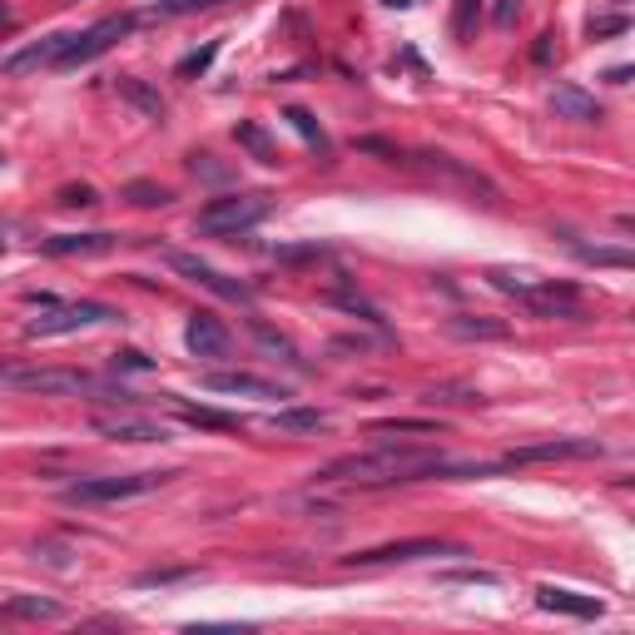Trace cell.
Wrapping results in <instances>:
<instances>
[{"instance_id": "1", "label": "cell", "mask_w": 635, "mask_h": 635, "mask_svg": "<svg viewBox=\"0 0 635 635\" xmlns=\"http://www.w3.org/2000/svg\"><path fill=\"white\" fill-rule=\"evenodd\" d=\"M487 477L492 467H452L442 462L437 447H397V442H382L373 452H353V457H338L328 462L318 477L323 482H348V487H392V482H422V477Z\"/></svg>"}, {"instance_id": "2", "label": "cell", "mask_w": 635, "mask_h": 635, "mask_svg": "<svg viewBox=\"0 0 635 635\" xmlns=\"http://www.w3.org/2000/svg\"><path fill=\"white\" fill-rule=\"evenodd\" d=\"M25 303H35L40 313L25 323L30 338H60V333H80L90 323H115L120 313L105 303H60L55 293H25Z\"/></svg>"}, {"instance_id": "3", "label": "cell", "mask_w": 635, "mask_h": 635, "mask_svg": "<svg viewBox=\"0 0 635 635\" xmlns=\"http://www.w3.org/2000/svg\"><path fill=\"white\" fill-rule=\"evenodd\" d=\"M273 199L268 194H224L214 204L199 209V234H214V239H234V234H249L254 224L268 219Z\"/></svg>"}, {"instance_id": "4", "label": "cell", "mask_w": 635, "mask_h": 635, "mask_svg": "<svg viewBox=\"0 0 635 635\" xmlns=\"http://www.w3.org/2000/svg\"><path fill=\"white\" fill-rule=\"evenodd\" d=\"M174 472H125V477H85V482H70L65 487V502L75 507H100V502H129V497H144V492H159Z\"/></svg>"}, {"instance_id": "5", "label": "cell", "mask_w": 635, "mask_h": 635, "mask_svg": "<svg viewBox=\"0 0 635 635\" xmlns=\"http://www.w3.org/2000/svg\"><path fill=\"white\" fill-rule=\"evenodd\" d=\"M129 30H134V15H110V20L90 25L85 35H65V40H60V55H55V65H50V70H75V65L100 60L115 40H125Z\"/></svg>"}, {"instance_id": "6", "label": "cell", "mask_w": 635, "mask_h": 635, "mask_svg": "<svg viewBox=\"0 0 635 635\" xmlns=\"http://www.w3.org/2000/svg\"><path fill=\"white\" fill-rule=\"evenodd\" d=\"M169 268L174 273H184L189 283H199V288H209L214 298H224V303H254V288L249 283H239V278H229V273H219L214 263H204V258H194V254H179V249H169Z\"/></svg>"}, {"instance_id": "7", "label": "cell", "mask_w": 635, "mask_h": 635, "mask_svg": "<svg viewBox=\"0 0 635 635\" xmlns=\"http://www.w3.org/2000/svg\"><path fill=\"white\" fill-rule=\"evenodd\" d=\"M422 556H462V546L417 536V541H392V546H373V551H353V556H343V566H392V561H422Z\"/></svg>"}, {"instance_id": "8", "label": "cell", "mask_w": 635, "mask_h": 635, "mask_svg": "<svg viewBox=\"0 0 635 635\" xmlns=\"http://www.w3.org/2000/svg\"><path fill=\"white\" fill-rule=\"evenodd\" d=\"M5 378L15 382V387H25V392H45V397H60V392H100V382L90 378V373H80V368H35V373H5Z\"/></svg>"}, {"instance_id": "9", "label": "cell", "mask_w": 635, "mask_h": 635, "mask_svg": "<svg viewBox=\"0 0 635 635\" xmlns=\"http://www.w3.org/2000/svg\"><path fill=\"white\" fill-rule=\"evenodd\" d=\"M95 432L100 437H110V442H169V432H164V422H154V417H139V412H100L95 417Z\"/></svg>"}, {"instance_id": "10", "label": "cell", "mask_w": 635, "mask_h": 635, "mask_svg": "<svg viewBox=\"0 0 635 635\" xmlns=\"http://www.w3.org/2000/svg\"><path fill=\"white\" fill-rule=\"evenodd\" d=\"M566 457H601V442H596V437H556V442L516 447V452H507V467H526V462H566Z\"/></svg>"}, {"instance_id": "11", "label": "cell", "mask_w": 635, "mask_h": 635, "mask_svg": "<svg viewBox=\"0 0 635 635\" xmlns=\"http://www.w3.org/2000/svg\"><path fill=\"white\" fill-rule=\"evenodd\" d=\"M412 164H422L427 174H437V179H447V184H462V189H472V194H482L487 204H497V184L487 179V174H477V169H467L462 159H452V154H417Z\"/></svg>"}, {"instance_id": "12", "label": "cell", "mask_w": 635, "mask_h": 635, "mask_svg": "<svg viewBox=\"0 0 635 635\" xmlns=\"http://www.w3.org/2000/svg\"><path fill=\"white\" fill-rule=\"evenodd\" d=\"M184 343H189L194 358H229V348H234L229 328H224L214 313H194L189 328H184Z\"/></svg>"}, {"instance_id": "13", "label": "cell", "mask_w": 635, "mask_h": 635, "mask_svg": "<svg viewBox=\"0 0 635 635\" xmlns=\"http://www.w3.org/2000/svg\"><path fill=\"white\" fill-rule=\"evenodd\" d=\"M536 606L541 611H556V616H576V621H596L606 611L596 596H581V591H566V586H541L536 591Z\"/></svg>"}, {"instance_id": "14", "label": "cell", "mask_w": 635, "mask_h": 635, "mask_svg": "<svg viewBox=\"0 0 635 635\" xmlns=\"http://www.w3.org/2000/svg\"><path fill=\"white\" fill-rule=\"evenodd\" d=\"M204 387L209 392H244V397H288V387H278V382L258 378V373H204Z\"/></svg>"}, {"instance_id": "15", "label": "cell", "mask_w": 635, "mask_h": 635, "mask_svg": "<svg viewBox=\"0 0 635 635\" xmlns=\"http://www.w3.org/2000/svg\"><path fill=\"white\" fill-rule=\"evenodd\" d=\"M551 105H556V115H561V120H576V125H601V105H596V95H586L581 85H556V90H551Z\"/></svg>"}, {"instance_id": "16", "label": "cell", "mask_w": 635, "mask_h": 635, "mask_svg": "<svg viewBox=\"0 0 635 635\" xmlns=\"http://www.w3.org/2000/svg\"><path fill=\"white\" fill-rule=\"evenodd\" d=\"M50 258H75V254H110L115 249V234H55L40 244Z\"/></svg>"}, {"instance_id": "17", "label": "cell", "mask_w": 635, "mask_h": 635, "mask_svg": "<svg viewBox=\"0 0 635 635\" xmlns=\"http://www.w3.org/2000/svg\"><path fill=\"white\" fill-rule=\"evenodd\" d=\"M115 85H120V100H129L144 120H164V110H169V105H164V95H159L154 85H144V80H134V75H120Z\"/></svg>"}, {"instance_id": "18", "label": "cell", "mask_w": 635, "mask_h": 635, "mask_svg": "<svg viewBox=\"0 0 635 635\" xmlns=\"http://www.w3.org/2000/svg\"><path fill=\"white\" fill-rule=\"evenodd\" d=\"M273 427L278 432H323L328 427V412H318V407H283L273 417Z\"/></svg>"}, {"instance_id": "19", "label": "cell", "mask_w": 635, "mask_h": 635, "mask_svg": "<svg viewBox=\"0 0 635 635\" xmlns=\"http://www.w3.org/2000/svg\"><path fill=\"white\" fill-rule=\"evenodd\" d=\"M447 333L452 338H487V343H497V338H507V323L502 318H452Z\"/></svg>"}, {"instance_id": "20", "label": "cell", "mask_w": 635, "mask_h": 635, "mask_svg": "<svg viewBox=\"0 0 635 635\" xmlns=\"http://www.w3.org/2000/svg\"><path fill=\"white\" fill-rule=\"evenodd\" d=\"M179 417L189 427H204V432H239V417L234 412H219V407H184Z\"/></svg>"}, {"instance_id": "21", "label": "cell", "mask_w": 635, "mask_h": 635, "mask_svg": "<svg viewBox=\"0 0 635 635\" xmlns=\"http://www.w3.org/2000/svg\"><path fill=\"white\" fill-rule=\"evenodd\" d=\"M323 298H328V303H338V308H348L353 318H363V323H378V328H382V313L373 308V303H368V298H363V293H353V288H328Z\"/></svg>"}, {"instance_id": "22", "label": "cell", "mask_w": 635, "mask_h": 635, "mask_svg": "<svg viewBox=\"0 0 635 635\" xmlns=\"http://www.w3.org/2000/svg\"><path fill=\"white\" fill-rule=\"evenodd\" d=\"M125 199L134 209H164V204H174V194H169L164 184H144V179L125 184Z\"/></svg>"}, {"instance_id": "23", "label": "cell", "mask_w": 635, "mask_h": 635, "mask_svg": "<svg viewBox=\"0 0 635 635\" xmlns=\"http://www.w3.org/2000/svg\"><path fill=\"white\" fill-rule=\"evenodd\" d=\"M397 432H407V437H437V422H427V417H392V422L373 427V437H397Z\"/></svg>"}, {"instance_id": "24", "label": "cell", "mask_w": 635, "mask_h": 635, "mask_svg": "<svg viewBox=\"0 0 635 635\" xmlns=\"http://www.w3.org/2000/svg\"><path fill=\"white\" fill-rule=\"evenodd\" d=\"M234 139H239V144L254 154L258 164H278V149L268 144V134H263L258 125H239V129H234Z\"/></svg>"}, {"instance_id": "25", "label": "cell", "mask_w": 635, "mask_h": 635, "mask_svg": "<svg viewBox=\"0 0 635 635\" xmlns=\"http://www.w3.org/2000/svg\"><path fill=\"white\" fill-rule=\"evenodd\" d=\"M5 616H25V621H55V616H60V606H55V601H40V596H20V601H10V606H5Z\"/></svg>"}, {"instance_id": "26", "label": "cell", "mask_w": 635, "mask_h": 635, "mask_svg": "<svg viewBox=\"0 0 635 635\" xmlns=\"http://www.w3.org/2000/svg\"><path fill=\"white\" fill-rule=\"evenodd\" d=\"M283 120H288V125L298 129V134H303V139H308V144H313L318 154H328V134H323V125H318V120H313L308 110H288Z\"/></svg>"}, {"instance_id": "27", "label": "cell", "mask_w": 635, "mask_h": 635, "mask_svg": "<svg viewBox=\"0 0 635 635\" xmlns=\"http://www.w3.org/2000/svg\"><path fill=\"white\" fill-rule=\"evenodd\" d=\"M273 258L278 263H318V258H328V244H318V239L313 244H278Z\"/></svg>"}, {"instance_id": "28", "label": "cell", "mask_w": 635, "mask_h": 635, "mask_svg": "<svg viewBox=\"0 0 635 635\" xmlns=\"http://www.w3.org/2000/svg\"><path fill=\"white\" fill-rule=\"evenodd\" d=\"M581 263H596V268H631L635 254L631 249H576Z\"/></svg>"}, {"instance_id": "29", "label": "cell", "mask_w": 635, "mask_h": 635, "mask_svg": "<svg viewBox=\"0 0 635 635\" xmlns=\"http://www.w3.org/2000/svg\"><path fill=\"white\" fill-rule=\"evenodd\" d=\"M214 55H219V45H204V50L184 55V60H179V75H184V80H189V75H204V70L214 65Z\"/></svg>"}, {"instance_id": "30", "label": "cell", "mask_w": 635, "mask_h": 635, "mask_svg": "<svg viewBox=\"0 0 635 635\" xmlns=\"http://www.w3.org/2000/svg\"><path fill=\"white\" fill-rule=\"evenodd\" d=\"M60 204H65V209H90V204H100V199H95L90 184H65V189H60Z\"/></svg>"}, {"instance_id": "31", "label": "cell", "mask_w": 635, "mask_h": 635, "mask_svg": "<svg viewBox=\"0 0 635 635\" xmlns=\"http://www.w3.org/2000/svg\"><path fill=\"white\" fill-rule=\"evenodd\" d=\"M154 363L139 353V348H125V353H115V373H149Z\"/></svg>"}, {"instance_id": "32", "label": "cell", "mask_w": 635, "mask_h": 635, "mask_svg": "<svg viewBox=\"0 0 635 635\" xmlns=\"http://www.w3.org/2000/svg\"><path fill=\"white\" fill-rule=\"evenodd\" d=\"M214 5H224V0H164L154 15H189V10H214Z\"/></svg>"}, {"instance_id": "33", "label": "cell", "mask_w": 635, "mask_h": 635, "mask_svg": "<svg viewBox=\"0 0 635 635\" xmlns=\"http://www.w3.org/2000/svg\"><path fill=\"white\" fill-rule=\"evenodd\" d=\"M194 571H144L139 586H169V581H189Z\"/></svg>"}, {"instance_id": "34", "label": "cell", "mask_w": 635, "mask_h": 635, "mask_svg": "<svg viewBox=\"0 0 635 635\" xmlns=\"http://www.w3.org/2000/svg\"><path fill=\"white\" fill-rule=\"evenodd\" d=\"M626 30V15H601V20H591V35H621Z\"/></svg>"}, {"instance_id": "35", "label": "cell", "mask_w": 635, "mask_h": 635, "mask_svg": "<svg viewBox=\"0 0 635 635\" xmlns=\"http://www.w3.org/2000/svg\"><path fill=\"white\" fill-rule=\"evenodd\" d=\"M477 5H482V0H462V5H457V20H452V25H457V35H467V30H472V10H477Z\"/></svg>"}, {"instance_id": "36", "label": "cell", "mask_w": 635, "mask_h": 635, "mask_svg": "<svg viewBox=\"0 0 635 635\" xmlns=\"http://www.w3.org/2000/svg\"><path fill=\"white\" fill-rule=\"evenodd\" d=\"M516 10H521V0H502V5H497V20H502V25H507L511 15H516Z\"/></svg>"}, {"instance_id": "37", "label": "cell", "mask_w": 635, "mask_h": 635, "mask_svg": "<svg viewBox=\"0 0 635 635\" xmlns=\"http://www.w3.org/2000/svg\"><path fill=\"white\" fill-rule=\"evenodd\" d=\"M387 5H412V0H387Z\"/></svg>"}, {"instance_id": "38", "label": "cell", "mask_w": 635, "mask_h": 635, "mask_svg": "<svg viewBox=\"0 0 635 635\" xmlns=\"http://www.w3.org/2000/svg\"><path fill=\"white\" fill-rule=\"evenodd\" d=\"M0 25H5V10H0Z\"/></svg>"}, {"instance_id": "39", "label": "cell", "mask_w": 635, "mask_h": 635, "mask_svg": "<svg viewBox=\"0 0 635 635\" xmlns=\"http://www.w3.org/2000/svg\"><path fill=\"white\" fill-rule=\"evenodd\" d=\"M0 378H5V363H0Z\"/></svg>"}, {"instance_id": "40", "label": "cell", "mask_w": 635, "mask_h": 635, "mask_svg": "<svg viewBox=\"0 0 635 635\" xmlns=\"http://www.w3.org/2000/svg\"><path fill=\"white\" fill-rule=\"evenodd\" d=\"M0 616H5V611H0Z\"/></svg>"}, {"instance_id": "41", "label": "cell", "mask_w": 635, "mask_h": 635, "mask_svg": "<svg viewBox=\"0 0 635 635\" xmlns=\"http://www.w3.org/2000/svg\"><path fill=\"white\" fill-rule=\"evenodd\" d=\"M0 164H5V159H0Z\"/></svg>"}]
</instances>
